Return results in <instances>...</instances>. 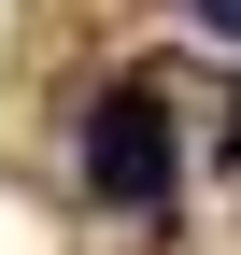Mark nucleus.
<instances>
[{
	"label": "nucleus",
	"instance_id": "1",
	"mask_svg": "<svg viewBox=\"0 0 241 255\" xmlns=\"http://www.w3.org/2000/svg\"><path fill=\"white\" fill-rule=\"evenodd\" d=\"M85 184H100L114 213H170L185 156H170V100L156 85H100V100H85Z\"/></svg>",
	"mask_w": 241,
	"mask_h": 255
},
{
	"label": "nucleus",
	"instance_id": "2",
	"mask_svg": "<svg viewBox=\"0 0 241 255\" xmlns=\"http://www.w3.org/2000/svg\"><path fill=\"white\" fill-rule=\"evenodd\" d=\"M199 28H213V43H241V0H199Z\"/></svg>",
	"mask_w": 241,
	"mask_h": 255
}]
</instances>
